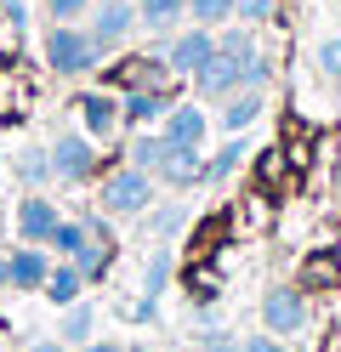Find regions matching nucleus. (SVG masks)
I'll return each instance as SVG.
<instances>
[{"instance_id": "f257e3e1", "label": "nucleus", "mask_w": 341, "mask_h": 352, "mask_svg": "<svg viewBox=\"0 0 341 352\" xmlns=\"http://www.w3.org/2000/svg\"><path fill=\"white\" fill-rule=\"evenodd\" d=\"M40 52H45V69H52L57 80H85V74H97V40H91L85 23H52L40 40Z\"/></svg>"}, {"instance_id": "f03ea898", "label": "nucleus", "mask_w": 341, "mask_h": 352, "mask_svg": "<svg viewBox=\"0 0 341 352\" xmlns=\"http://www.w3.org/2000/svg\"><path fill=\"white\" fill-rule=\"evenodd\" d=\"M154 176L148 170H136V165H120V170H108L103 176V216H148V205H154Z\"/></svg>"}, {"instance_id": "7ed1b4c3", "label": "nucleus", "mask_w": 341, "mask_h": 352, "mask_svg": "<svg viewBox=\"0 0 341 352\" xmlns=\"http://www.w3.org/2000/svg\"><path fill=\"white\" fill-rule=\"evenodd\" d=\"M97 142L85 137V131H57V142H52V182L63 188H85L91 176H97Z\"/></svg>"}, {"instance_id": "20e7f679", "label": "nucleus", "mask_w": 341, "mask_h": 352, "mask_svg": "<svg viewBox=\"0 0 341 352\" xmlns=\"http://www.w3.org/2000/svg\"><path fill=\"white\" fill-rule=\"evenodd\" d=\"M85 29L91 40H97V52H120L125 40L143 29V17H136V0H91V12H85Z\"/></svg>"}, {"instance_id": "39448f33", "label": "nucleus", "mask_w": 341, "mask_h": 352, "mask_svg": "<svg viewBox=\"0 0 341 352\" xmlns=\"http://www.w3.org/2000/svg\"><path fill=\"white\" fill-rule=\"evenodd\" d=\"M165 69H171V80H194L205 63H211V52H216V29H205V23H188V29H176L165 46Z\"/></svg>"}, {"instance_id": "423d86ee", "label": "nucleus", "mask_w": 341, "mask_h": 352, "mask_svg": "<svg viewBox=\"0 0 341 352\" xmlns=\"http://www.w3.org/2000/svg\"><path fill=\"white\" fill-rule=\"evenodd\" d=\"M262 329L267 336H302L307 329V296L296 290V284H273V290L262 296Z\"/></svg>"}, {"instance_id": "0eeeda50", "label": "nucleus", "mask_w": 341, "mask_h": 352, "mask_svg": "<svg viewBox=\"0 0 341 352\" xmlns=\"http://www.w3.org/2000/svg\"><path fill=\"white\" fill-rule=\"evenodd\" d=\"M176 91L171 85H136L120 97V131H159V120L171 114Z\"/></svg>"}, {"instance_id": "6e6552de", "label": "nucleus", "mask_w": 341, "mask_h": 352, "mask_svg": "<svg viewBox=\"0 0 341 352\" xmlns=\"http://www.w3.org/2000/svg\"><path fill=\"white\" fill-rule=\"evenodd\" d=\"M159 137H165L171 148H205V137H211V108H205L199 97H188V102H171V114L159 120Z\"/></svg>"}, {"instance_id": "1a4fd4ad", "label": "nucleus", "mask_w": 341, "mask_h": 352, "mask_svg": "<svg viewBox=\"0 0 341 352\" xmlns=\"http://www.w3.org/2000/svg\"><path fill=\"white\" fill-rule=\"evenodd\" d=\"M188 85H194L199 102H222V97H234L239 85H245V63L227 57V52H211V63H205V69H199Z\"/></svg>"}, {"instance_id": "9d476101", "label": "nucleus", "mask_w": 341, "mask_h": 352, "mask_svg": "<svg viewBox=\"0 0 341 352\" xmlns=\"http://www.w3.org/2000/svg\"><path fill=\"white\" fill-rule=\"evenodd\" d=\"M74 114H80V131L91 142H108L120 131V97L114 91H80L74 97Z\"/></svg>"}, {"instance_id": "9b49d317", "label": "nucleus", "mask_w": 341, "mask_h": 352, "mask_svg": "<svg viewBox=\"0 0 341 352\" xmlns=\"http://www.w3.org/2000/svg\"><path fill=\"white\" fill-rule=\"evenodd\" d=\"M57 222H63L57 199H45V193H23L17 199V239L23 245H45L57 233Z\"/></svg>"}, {"instance_id": "f8f14e48", "label": "nucleus", "mask_w": 341, "mask_h": 352, "mask_svg": "<svg viewBox=\"0 0 341 352\" xmlns=\"http://www.w3.org/2000/svg\"><path fill=\"white\" fill-rule=\"evenodd\" d=\"M262 108H267V97L256 91V85H239L234 97H222V102H216V125L227 131V137H245V131L262 120Z\"/></svg>"}, {"instance_id": "ddd939ff", "label": "nucleus", "mask_w": 341, "mask_h": 352, "mask_svg": "<svg viewBox=\"0 0 341 352\" xmlns=\"http://www.w3.org/2000/svg\"><path fill=\"white\" fill-rule=\"evenodd\" d=\"M171 267H176V256H171V245H154V256H148V267H143V301L131 307V318H154L159 313V296H165V284H171Z\"/></svg>"}, {"instance_id": "4468645a", "label": "nucleus", "mask_w": 341, "mask_h": 352, "mask_svg": "<svg viewBox=\"0 0 341 352\" xmlns=\"http://www.w3.org/2000/svg\"><path fill=\"white\" fill-rule=\"evenodd\" d=\"M45 273H52V256H45V245H17V250L6 256V278H12V290H34V296H40Z\"/></svg>"}, {"instance_id": "2eb2a0df", "label": "nucleus", "mask_w": 341, "mask_h": 352, "mask_svg": "<svg viewBox=\"0 0 341 352\" xmlns=\"http://www.w3.org/2000/svg\"><path fill=\"white\" fill-rule=\"evenodd\" d=\"M154 182H165V188H176V193H182V188H199V182H205V148H171Z\"/></svg>"}, {"instance_id": "dca6fc26", "label": "nucleus", "mask_w": 341, "mask_h": 352, "mask_svg": "<svg viewBox=\"0 0 341 352\" xmlns=\"http://www.w3.org/2000/svg\"><path fill=\"white\" fill-rule=\"evenodd\" d=\"M136 17L154 40H171L182 23H188V0H136Z\"/></svg>"}, {"instance_id": "f3484780", "label": "nucleus", "mask_w": 341, "mask_h": 352, "mask_svg": "<svg viewBox=\"0 0 341 352\" xmlns=\"http://www.w3.org/2000/svg\"><path fill=\"white\" fill-rule=\"evenodd\" d=\"M40 296L52 301L57 313H63V307H74V301L85 296V278H80V267H74V261H52V273H45V284H40Z\"/></svg>"}, {"instance_id": "a211bd4d", "label": "nucleus", "mask_w": 341, "mask_h": 352, "mask_svg": "<svg viewBox=\"0 0 341 352\" xmlns=\"http://www.w3.org/2000/svg\"><path fill=\"white\" fill-rule=\"evenodd\" d=\"M12 176L29 193H45V182H52V148H23L17 160H12Z\"/></svg>"}, {"instance_id": "6ab92c4d", "label": "nucleus", "mask_w": 341, "mask_h": 352, "mask_svg": "<svg viewBox=\"0 0 341 352\" xmlns=\"http://www.w3.org/2000/svg\"><path fill=\"white\" fill-rule=\"evenodd\" d=\"M165 153H171V142L159 137V131H131V153H125V165H136V170L159 176V165H165Z\"/></svg>"}, {"instance_id": "aec40b11", "label": "nucleus", "mask_w": 341, "mask_h": 352, "mask_svg": "<svg viewBox=\"0 0 341 352\" xmlns=\"http://www.w3.org/2000/svg\"><path fill=\"white\" fill-rule=\"evenodd\" d=\"M85 245H91V233H85V216H63V222H57V233L45 239V250H52L57 261H74Z\"/></svg>"}, {"instance_id": "412c9836", "label": "nucleus", "mask_w": 341, "mask_h": 352, "mask_svg": "<svg viewBox=\"0 0 341 352\" xmlns=\"http://www.w3.org/2000/svg\"><path fill=\"white\" fill-rule=\"evenodd\" d=\"M91 329H97V313H91V301L63 307V318H57V341H63V346H85V341H91Z\"/></svg>"}, {"instance_id": "4be33fe9", "label": "nucleus", "mask_w": 341, "mask_h": 352, "mask_svg": "<svg viewBox=\"0 0 341 352\" xmlns=\"http://www.w3.org/2000/svg\"><path fill=\"white\" fill-rule=\"evenodd\" d=\"M216 52H227V57L250 63V57L262 52V46H256V29H250V23H239V17H234V23H222V29H216Z\"/></svg>"}, {"instance_id": "5701e85b", "label": "nucleus", "mask_w": 341, "mask_h": 352, "mask_svg": "<svg viewBox=\"0 0 341 352\" xmlns=\"http://www.w3.org/2000/svg\"><path fill=\"white\" fill-rule=\"evenodd\" d=\"M239 165H245V137H227L211 160H205V182H227Z\"/></svg>"}, {"instance_id": "b1692460", "label": "nucleus", "mask_w": 341, "mask_h": 352, "mask_svg": "<svg viewBox=\"0 0 341 352\" xmlns=\"http://www.w3.org/2000/svg\"><path fill=\"white\" fill-rule=\"evenodd\" d=\"M182 222H188V210H182L176 199L171 205H148V233L159 239V245H171V239L182 233Z\"/></svg>"}, {"instance_id": "393cba45", "label": "nucleus", "mask_w": 341, "mask_h": 352, "mask_svg": "<svg viewBox=\"0 0 341 352\" xmlns=\"http://www.w3.org/2000/svg\"><path fill=\"white\" fill-rule=\"evenodd\" d=\"M74 267H80V278H85V284L108 278V267H114V245H97V239H91V245L74 256Z\"/></svg>"}, {"instance_id": "a878e982", "label": "nucleus", "mask_w": 341, "mask_h": 352, "mask_svg": "<svg viewBox=\"0 0 341 352\" xmlns=\"http://www.w3.org/2000/svg\"><path fill=\"white\" fill-rule=\"evenodd\" d=\"M188 23H205V29L234 23V0H188Z\"/></svg>"}, {"instance_id": "bb28decb", "label": "nucleus", "mask_w": 341, "mask_h": 352, "mask_svg": "<svg viewBox=\"0 0 341 352\" xmlns=\"http://www.w3.org/2000/svg\"><path fill=\"white\" fill-rule=\"evenodd\" d=\"M313 63H318V74L324 80H341V34H324L313 46Z\"/></svg>"}, {"instance_id": "cd10ccee", "label": "nucleus", "mask_w": 341, "mask_h": 352, "mask_svg": "<svg viewBox=\"0 0 341 352\" xmlns=\"http://www.w3.org/2000/svg\"><path fill=\"white\" fill-rule=\"evenodd\" d=\"M273 12H279V0H234V17H239V23H250V29H262Z\"/></svg>"}, {"instance_id": "c85d7f7f", "label": "nucleus", "mask_w": 341, "mask_h": 352, "mask_svg": "<svg viewBox=\"0 0 341 352\" xmlns=\"http://www.w3.org/2000/svg\"><path fill=\"white\" fill-rule=\"evenodd\" d=\"M45 12H52V23H80L91 12V0H45Z\"/></svg>"}, {"instance_id": "c756f323", "label": "nucleus", "mask_w": 341, "mask_h": 352, "mask_svg": "<svg viewBox=\"0 0 341 352\" xmlns=\"http://www.w3.org/2000/svg\"><path fill=\"white\" fill-rule=\"evenodd\" d=\"M199 352H239V341L227 336V329H211V324H205V329H199Z\"/></svg>"}, {"instance_id": "7c9ffc66", "label": "nucleus", "mask_w": 341, "mask_h": 352, "mask_svg": "<svg viewBox=\"0 0 341 352\" xmlns=\"http://www.w3.org/2000/svg\"><path fill=\"white\" fill-rule=\"evenodd\" d=\"M267 80H273V57H267V52H256V57L245 63V85H256V91H262Z\"/></svg>"}, {"instance_id": "2f4dec72", "label": "nucleus", "mask_w": 341, "mask_h": 352, "mask_svg": "<svg viewBox=\"0 0 341 352\" xmlns=\"http://www.w3.org/2000/svg\"><path fill=\"white\" fill-rule=\"evenodd\" d=\"M239 352H290V346H285L279 336H267V329H262V336H245V341H239Z\"/></svg>"}, {"instance_id": "473e14b6", "label": "nucleus", "mask_w": 341, "mask_h": 352, "mask_svg": "<svg viewBox=\"0 0 341 352\" xmlns=\"http://www.w3.org/2000/svg\"><path fill=\"white\" fill-rule=\"evenodd\" d=\"M74 352H125V341H85V346H74Z\"/></svg>"}, {"instance_id": "72a5a7b5", "label": "nucleus", "mask_w": 341, "mask_h": 352, "mask_svg": "<svg viewBox=\"0 0 341 352\" xmlns=\"http://www.w3.org/2000/svg\"><path fill=\"white\" fill-rule=\"evenodd\" d=\"M29 352H74V346H63V341H34Z\"/></svg>"}, {"instance_id": "f704fd0d", "label": "nucleus", "mask_w": 341, "mask_h": 352, "mask_svg": "<svg viewBox=\"0 0 341 352\" xmlns=\"http://www.w3.org/2000/svg\"><path fill=\"white\" fill-rule=\"evenodd\" d=\"M12 290V278H6V261H0V296H6Z\"/></svg>"}, {"instance_id": "c9c22d12", "label": "nucleus", "mask_w": 341, "mask_h": 352, "mask_svg": "<svg viewBox=\"0 0 341 352\" xmlns=\"http://www.w3.org/2000/svg\"><path fill=\"white\" fill-rule=\"evenodd\" d=\"M125 352H148V346H136V341H125Z\"/></svg>"}, {"instance_id": "e433bc0d", "label": "nucleus", "mask_w": 341, "mask_h": 352, "mask_svg": "<svg viewBox=\"0 0 341 352\" xmlns=\"http://www.w3.org/2000/svg\"><path fill=\"white\" fill-rule=\"evenodd\" d=\"M335 193H341V176H335Z\"/></svg>"}]
</instances>
